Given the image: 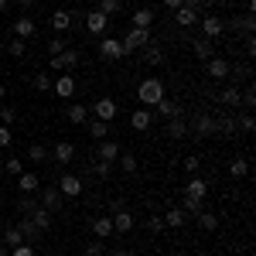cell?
Segmentation results:
<instances>
[{
	"label": "cell",
	"instance_id": "1",
	"mask_svg": "<svg viewBox=\"0 0 256 256\" xmlns=\"http://www.w3.org/2000/svg\"><path fill=\"white\" fill-rule=\"evenodd\" d=\"M164 96H168V92H164V82H160L158 76H147V79H144V82L137 86V99L144 102V110L158 106V102H160Z\"/></svg>",
	"mask_w": 256,
	"mask_h": 256
},
{
	"label": "cell",
	"instance_id": "2",
	"mask_svg": "<svg viewBox=\"0 0 256 256\" xmlns=\"http://www.w3.org/2000/svg\"><path fill=\"white\" fill-rule=\"evenodd\" d=\"M99 58H106V62H120V58H126V48H123V41L120 38H99Z\"/></svg>",
	"mask_w": 256,
	"mask_h": 256
},
{
	"label": "cell",
	"instance_id": "3",
	"mask_svg": "<svg viewBox=\"0 0 256 256\" xmlns=\"http://www.w3.org/2000/svg\"><path fill=\"white\" fill-rule=\"evenodd\" d=\"M198 24H202V38L216 41L226 34V18H216V14H205V18H198Z\"/></svg>",
	"mask_w": 256,
	"mask_h": 256
},
{
	"label": "cell",
	"instance_id": "4",
	"mask_svg": "<svg viewBox=\"0 0 256 256\" xmlns=\"http://www.w3.org/2000/svg\"><path fill=\"white\" fill-rule=\"evenodd\" d=\"M89 113H92L96 120H106V123H113V120H116V99H110V96L96 99V102L89 106Z\"/></svg>",
	"mask_w": 256,
	"mask_h": 256
},
{
	"label": "cell",
	"instance_id": "5",
	"mask_svg": "<svg viewBox=\"0 0 256 256\" xmlns=\"http://www.w3.org/2000/svg\"><path fill=\"white\" fill-rule=\"evenodd\" d=\"M120 41H123L126 55H130V52H137V48H144V44H150V31H144V28H130Z\"/></svg>",
	"mask_w": 256,
	"mask_h": 256
},
{
	"label": "cell",
	"instance_id": "6",
	"mask_svg": "<svg viewBox=\"0 0 256 256\" xmlns=\"http://www.w3.org/2000/svg\"><path fill=\"white\" fill-rule=\"evenodd\" d=\"M76 65H79V52H76L72 44H68L62 55H55V58H52V68H55V72H72Z\"/></svg>",
	"mask_w": 256,
	"mask_h": 256
},
{
	"label": "cell",
	"instance_id": "7",
	"mask_svg": "<svg viewBox=\"0 0 256 256\" xmlns=\"http://www.w3.org/2000/svg\"><path fill=\"white\" fill-rule=\"evenodd\" d=\"M55 188L62 192V198H79V195H82V178H76V174H62Z\"/></svg>",
	"mask_w": 256,
	"mask_h": 256
},
{
	"label": "cell",
	"instance_id": "8",
	"mask_svg": "<svg viewBox=\"0 0 256 256\" xmlns=\"http://www.w3.org/2000/svg\"><path fill=\"white\" fill-rule=\"evenodd\" d=\"M205 72H208V79H229L232 76V62L229 58H208L205 62Z\"/></svg>",
	"mask_w": 256,
	"mask_h": 256
},
{
	"label": "cell",
	"instance_id": "9",
	"mask_svg": "<svg viewBox=\"0 0 256 256\" xmlns=\"http://www.w3.org/2000/svg\"><path fill=\"white\" fill-rule=\"evenodd\" d=\"M106 28H110V18L92 7V10L86 14V31H89V34H106Z\"/></svg>",
	"mask_w": 256,
	"mask_h": 256
},
{
	"label": "cell",
	"instance_id": "10",
	"mask_svg": "<svg viewBox=\"0 0 256 256\" xmlns=\"http://www.w3.org/2000/svg\"><path fill=\"white\" fill-rule=\"evenodd\" d=\"M120 154H123V147H120L116 140H99V147H96V158H99V160H106V164H116Z\"/></svg>",
	"mask_w": 256,
	"mask_h": 256
},
{
	"label": "cell",
	"instance_id": "11",
	"mask_svg": "<svg viewBox=\"0 0 256 256\" xmlns=\"http://www.w3.org/2000/svg\"><path fill=\"white\" fill-rule=\"evenodd\" d=\"M52 158L58 160L62 168H65V164H72V160H76V144H72V140H58V144H55V150H52Z\"/></svg>",
	"mask_w": 256,
	"mask_h": 256
},
{
	"label": "cell",
	"instance_id": "12",
	"mask_svg": "<svg viewBox=\"0 0 256 256\" xmlns=\"http://www.w3.org/2000/svg\"><path fill=\"white\" fill-rule=\"evenodd\" d=\"M38 202H41V208H48V212H58V208H62V192L55 188V184H48V188L41 192Z\"/></svg>",
	"mask_w": 256,
	"mask_h": 256
},
{
	"label": "cell",
	"instance_id": "13",
	"mask_svg": "<svg viewBox=\"0 0 256 256\" xmlns=\"http://www.w3.org/2000/svg\"><path fill=\"white\" fill-rule=\"evenodd\" d=\"M188 130H192V126H188L181 116H174V120H168V123H164V134H168L171 140H184V137H188Z\"/></svg>",
	"mask_w": 256,
	"mask_h": 256
},
{
	"label": "cell",
	"instance_id": "14",
	"mask_svg": "<svg viewBox=\"0 0 256 256\" xmlns=\"http://www.w3.org/2000/svg\"><path fill=\"white\" fill-rule=\"evenodd\" d=\"M72 24H76V14H72V10H55V14H52V28H55L58 34L72 31Z\"/></svg>",
	"mask_w": 256,
	"mask_h": 256
},
{
	"label": "cell",
	"instance_id": "15",
	"mask_svg": "<svg viewBox=\"0 0 256 256\" xmlns=\"http://www.w3.org/2000/svg\"><path fill=\"white\" fill-rule=\"evenodd\" d=\"M34 31H38V24H34L31 18H18L14 20V38L28 41V38H34Z\"/></svg>",
	"mask_w": 256,
	"mask_h": 256
},
{
	"label": "cell",
	"instance_id": "16",
	"mask_svg": "<svg viewBox=\"0 0 256 256\" xmlns=\"http://www.w3.org/2000/svg\"><path fill=\"white\" fill-rule=\"evenodd\" d=\"M192 52H195L198 62L216 58V48H212V41H208V38H195V41H192Z\"/></svg>",
	"mask_w": 256,
	"mask_h": 256
},
{
	"label": "cell",
	"instance_id": "17",
	"mask_svg": "<svg viewBox=\"0 0 256 256\" xmlns=\"http://www.w3.org/2000/svg\"><path fill=\"white\" fill-rule=\"evenodd\" d=\"M18 188L24 192V195H34L41 188V178L34 174V171H24V174H18Z\"/></svg>",
	"mask_w": 256,
	"mask_h": 256
},
{
	"label": "cell",
	"instance_id": "18",
	"mask_svg": "<svg viewBox=\"0 0 256 256\" xmlns=\"http://www.w3.org/2000/svg\"><path fill=\"white\" fill-rule=\"evenodd\" d=\"M113 232H130L134 229V212H126V208H120V212H113Z\"/></svg>",
	"mask_w": 256,
	"mask_h": 256
},
{
	"label": "cell",
	"instance_id": "19",
	"mask_svg": "<svg viewBox=\"0 0 256 256\" xmlns=\"http://www.w3.org/2000/svg\"><path fill=\"white\" fill-rule=\"evenodd\" d=\"M52 89H55L62 99H72L76 96V79H72V76H58V79L52 82Z\"/></svg>",
	"mask_w": 256,
	"mask_h": 256
},
{
	"label": "cell",
	"instance_id": "20",
	"mask_svg": "<svg viewBox=\"0 0 256 256\" xmlns=\"http://www.w3.org/2000/svg\"><path fill=\"white\" fill-rule=\"evenodd\" d=\"M184 195H188V198H202V202H205V195H208V181H205V178H192V181L184 184Z\"/></svg>",
	"mask_w": 256,
	"mask_h": 256
},
{
	"label": "cell",
	"instance_id": "21",
	"mask_svg": "<svg viewBox=\"0 0 256 256\" xmlns=\"http://www.w3.org/2000/svg\"><path fill=\"white\" fill-rule=\"evenodd\" d=\"M158 113L164 120H174V116H181V102H178V99H171V96H164L158 102Z\"/></svg>",
	"mask_w": 256,
	"mask_h": 256
},
{
	"label": "cell",
	"instance_id": "22",
	"mask_svg": "<svg viewBox=\"0 0 256 256\" xmlns=\"http://www.w3.org/2000/svg\"><path fill=\"white\" fill-rule=\"evenodd\" d=\"M92 232H96V239H110L113 236V218L110 216H96L92 218Z\"/></svg>",
	"mask_w": 256,
	"mask_h": 256
},
{
	"label": "cell",
	"instance_id": "23",
	"mask_svg": "<svg viewBox=\"0 0 256 256\" xmlns=\"http://www.w3.org/2000/svg\"><path fill=\"white\" fill-rule=\"evenodd\" d=\"M130 20H134V28L150 31V24H154L158 18H154V10H150V7H140V10H134V18H130Z\"/></svg>",
	"mask_w": 256,
	"mask_h": 256
},
{
	"label": "cell",
	"instance_id": "24",
	"mask_svg": "<svg viewBox=\"0 0 256 256\" xmlns=\"http://www.w3.org/2000/svg\"><path fill=\"white\" fill-rule=\"evenodd\" d=\"M150 123H154V116H150V110H144V106H140L137 113L130 116V126H134V130H140V134H144V130H150Z\"/></svg>",
	"mask_w": 256,
	"mask_h": 256
},
{
	"label": "cell",
	"instance_id": "25",
	"mask_svg": "<svg viewBox=\"0 0 256 256\" xmlns=\"http://www.w3.org/2000/svg\"><path fill=\"white\" fill-rule=\"evenodd\" d=\"M195 134L198 137H216V116H205V113H202V116L195 120Z\"/></svg>",
	"mask_w": 256,
	"mask_h": 256
},
{
	"label": "cell",
	"instance_id": "26",
	"mask_svg": "<svg viewBox=\"0 0 256 256\" xmlns=\"http://www.w3.org/2000/svg\"><path fill=\"white\" fill-rule=\"evenodd\" d=\"M18 229H20V236H24V242H31V239H41V236H44V232H41V229H38V226H34L28 216L18 222Z\"/></svg>",
	"mask_w": 256,
	"mask_h": 256
},
{
	"label": "cell",
	"instance_id": "27",
	"mask_svg": "<svg viewBox=\"0 0 256 256\" xmlns=\"http://www.w3.org/2000/svg\"><path fill=\"white\" fill-rule=\"evenodd\" d=\"M89 137L96 140V144H99V140H106V137H110V123L92 116V123H89Z\"/></svg>",
	"mask_w": 256,
	"mask_h": 256
},
{
	"label": "cell",
	"instance_id": "28",
	"mask_svg": "<svg viewBox=\"0 0 256 256\" xmlns=\"http://www.w3.org/2000/svg\"><path fill=\"white\" fill-rule=\"evenodd\" d=\"M144 62H147V65H164V52H160L154 41H150V44H144Z\"/></svg>",
	"mask_w": 256,
	"mask_h": 256
},
{
	"label": "cell",
	"instance_id": "29",
	"mask_svg": "<svg viewBox=\"0 0 256 256\" xmlns=\"http://www.w3.org/2000/svg\"><path fill=\"white\" fill-rule=\"evenodd\" d=\"M198 18H202V14L188 10V7H178V10H174V20L181 24V28H192V24H198Z\"/></svg>",
	"mask_w": 256,
	"mask_h": 256
},
{
	"label": "cell",
	"instance_id": "30",
	"mask_svg": "<svg viewBox=\"0 0 256 256\" xmlns=\"http://www.w3.org/2000/svg\"><path fill=\"white\" fill-rule=\"evenodd\" d=\"M218 102H222V106H242V92H239L236 86H229V89H226V92H222V96H218Z\"/></svg>",
	"mask_w": 256,
	"mask_h": 256
},
{
	"label": "cell",
	"instance_id": "31",
	"mask_svg": "<svg viewBox=\"0 0 256 256\" xmlns=\"http://www.w3.org/2000/svg\"><path fill=\"white\" fill-rule=\"evenodd\" d=\"M68 120H72L76 126H82V123L89 120V106H82V102H72V106H68Z\"/></svg>",
	"mask_w": 256,
	"mask_h": 256
},
{
	"label": "cell",
	"instance_id": "32",
	"mask_svg": "<svg viewBox=\"0 0 256 256\" xmlns=\"http://www.w3.org/2000/svg\"><path fill=\"white\" fill-rule=\"evenodd\" d=\"M31 222H34V226H38L41 232H48V229H52V212H48V208H38V212H31Z\"/></svg>",
	"mask_w": 256,
	"mask_h": 256
},
{
	"label": "cell",
	"instance_id": "33",
	"mask_svg": "<svg viewBox=\"0 0 256 256\" xmlns=\"http://www.w3.org/2000/svg\"><path fill=\"white\" fill-rule=\"evenodd\" d=\"M160 218H164V226H171V229H181V226H184V212H181V208H168Z\"/></svg>",
	"mask_w": 256,
	"mask_h": 256
},
{
	"label": "cell",
	"instance_id": "34",
	"mask_svg": "<svg viewBox=\"0 0 256 256\" xmlns=\"http://www.w3.org/2000/svg\"><path fill=\"white\" fill-rule=\"evenodd\" d=\"M38 208H41V202L34 195H24L18 202V212H24V216H31V212H38Z\"/></svg>",
	"mask_w": 256,
	"mask_h": 256
},
{
	"label": "cell",
	"instance_id": "35",
	"mask_svg": "<svg viewBox=\"0 0 256 256\" xmlns=\"http://www.w3.org/2000/svg\"><path fill=\"white\" fill-rule=\"evenodd\" d=\"M195 218H198V226H202L205 232H216V229H218V218L212 216V212H198Z\"/></svg>",
	"mask_w": 256,
	"mask_h": 256
},
{
	"label": "cell",
	"instance_id": "36",
	"mask_svg": "<svg viewBox=\"0 0 256 256\" xmlns=\"http://www.w3.org/2000/svg\"><path fill=\"white\" fill-rule=\"evenodd\" d=\"M0 242H4V246L10 250V246L24 242V236H20V229H18V226H10V229H4V239H0Z\"/></svg>",
	"mask_w": 256,
	"mask_h": 256
},
{
	"label": "cell",
	"instance_id": "37",
	"mask_svg": "<svg viewBox=\"0 0 256 256\" xmlns=\"http://www.w3.org/2000/svg\"><path fill=\"white\" fill-rule=\"evenodd\" d=\"M48 158H52V154H48L41 144H31V147H28V160H34V164H44Z\"/></svg>",
	"mask_w": 256,
	"mask_h": 256
},
{
	"label": "cell",
	"instance_id": "38",
	"mask_svg": "<svg viewBox=\"0 0 256 256\" xmlns=\"http://www.w3.org/2000/svg\"><path fill=\"white\" fill-rule=\"evenodd\" d=\"M96 10H102L106 18H113V14H120V10H123V0H99Z\"/></svg>",
	"mask_w": 256,
	"mask_h": 256
},
{
	"label": "cell",
	"instance_id": "39",
	"mask_svg": "<svg viewBox=\"0 0 256 256\" xmlns=\"http://www.w3.org/2000/svg\"><path fill=\"white\" fill-rule=\"evenodd\" d=\"M229 174H232V178H246V174H250V160H246V158H236L232 164H229Z\"/></svg>",
	"mask_w": 256,
	"mask_h": 256
},
{
	"label": "cell",
	"instance_id": "40",
	"mask_svg": "<svg viewBox=\"0 0 256 256\" xmlns=\"http://www.w3.org/2000/svg\"><path fill=\"white\" fill-rule=\"evenodd\" d=\"M216 134H226V137H232V134H236V120H232V116L216 120Z\"/></svg>",
	"mask_w": 256,
	"mask_h": 256
},
{
	"label": "cell",
	"instance_id": "41",
	"mask_svg": "<svg viewBox=\"0 0 256 256\" xmlns=\"http://www.w3.org/2000/svg\"><path fill=\"white\" fill-rule=\"evenodd\" d=\"M116 164L120 168H123V174H134V171H137L140 164H137V158H134V154H120L116 158Z\"/></svg>",
	"mask_w": 256,
	"mask_h": 256
},
{
	"label": "cell",
	"instance_id": "42",
	"mask_svg": "<svg viewBox=\"0 0 256 256\" xmlns=\"http://www.w3.org/2000/svg\"><path fill=\"white\" fill-rule=\"evenodd\" d=\"M181 208H184V216H198V212H202V198H188V195H184Z\"/></svg>",
	"mask_w": 256,
	"mask_h": 256
},
{
	"label": "cell",
	"instance_id": "43",
	"mask_svg": "<svg viewBox=\"0 0 256 256\" xmlns=\"http://www.w3.org/2000/svg\"><path fill=\"white\" fill-rule=\"evenodd\" d=\"M0 123H4V126L18 123V110H14V106H0Z\"/></svg>",
	"mask_w": 256,
	"mask_h": 256
},
{
	"label": "cell",
	"instance_id": "44",
	"mask_svg": "<svg viewBox=\"0 0 256 256\" xmlns=\"http://www.w3.org/2000/svg\"><path fill=\"white\" fill-rule=\"evenodd\" d=\"M4 168H7V174H14V178L24 174V160H20V158H7V164H4Z\"/></svg>",
	"mask_w": 256,
	"mask_h": 256
},
{
	"label": "cell",
	"instance_id": "45",
	"mask_svg": "<svg viewBox=\"0 0 256 256\" xmlns=\"http://www.w3.org/2000/svg\"><path fill=\"white\" fill-rule=\"evenodd\" d=\"M102 253H106V239H92L86 246V256H102Z\"/></svg>",
	"mask_w": 256,
	"mask_h": 256
},
{
	"label": "cell",
	"instance_id": "46",
	"mask_svg": "<svg viewBox=\"0 0 256 256\" xmlns=\"http://www.w3.org/2000/svg\"><path fill=\"white\" fill-rule=\"evenodd\" d=\"M7 52H10V55H14V58H20V55H24V52H28V41L14 38V41H10V44H7Z\"/></svg>",
	"mask_w": 256,
	"mask_h": 256
},
{
	"label": "cell",
	"instance_id": "47",
	"mask_svg": "<svg viewBox=\"0 0 256 256\" xmlns=\"http://www.w3.org/2000/svg\"><path fill=\"white\" fill-rule=\"evenodd\" d=\"M65 48H68V41H65V38H52V41H48V52H52V58H55V55H62Z\"/></svg>",
	"mask_w": 256,
	"mask_h": 256
},
{
	"label": "cell",
	"instance_id": "48",
	"mask_svg": "<svg viewBox=\"0 0 256 256\" xmlns=\"http://www.w3.org/2000/svg\"><path fill=\"white\" fill-rule=\"evenodd\" d=\"M10 256H34V250H31V242H18V246H10Z\"/></svg>",
	"mask_w": 256,
	"mask_h": 256
},
{
	"label": "cell",
	"instance_id": "49",
	"mask_svg": "<svg viewBox=\"0 0 256 256\" xmlns=\"http://www.w3.org/2000/svg\"><path fill=\"white\" fill-rule=\"evenodd\" d=\"M10 140H14V130L0 123V150H4V147H10Z\"/></svg>",
	"mask_w": 256,
	"mask_h": 256
},
{
	"label": "cell",
	"instance_id": "50",
	"mask_svg": "<svg viewBox=\"0 0 256 256\" xmlns=\"http://www.w3.org/2000/svg\"><path fill=\"white\" fill-rule=\"evenodd\" d=\"M92 171H96L99 178H110V174H113V164H106V160H96V164H92Z\"/></svg>",
	"mask_w": 256,
	"mask_h": 256
},
{
	"label": "cell",
	"instance_id": "51",
	"mask_svg": "<svg viewBox=\"0 0 256 256\" xmlns=\"http://www.w3.org/2000/svg\"><path fill=\"white\" fill-rule=\"evenodd\" d=\"M236 126L242 130V134H253V126H256V123H253V116H250V113H242V120H239Z\"/></svg>",
	"mask_w": 256,
	"mask_h": 256
},
{
	"label": "cell",
	"instance_id": "52",
	"mask_svg": "<svg viewBox=\"0 0 256 256\" xmlns=\"http://www.w3.org/2000/svg\"><path fill=\"white\" fill-rule=\"evenodd\" d=\"M34 89H38V92H48V89H52V79H48V76H34Z\"/></svg>",
	"mask_w": 256,
	"mask_h": 256
},
{
	"label": "cell",
	"instance_id": "53",
	"mask_svg": "<svg viewBox=\"0 0 256 256\" xmlns=\"http://www.w3.org/2000/svg\"><path fill=\"white\" fill-rule=\"evenodd\" d=\"M147 229H150V232H160V229H164V218H160V216H150V218H147Z\"/></svg>",
	"mask_w": 256,
	"mask_h": 256
},
{
	"label": "cell",
	"instance_id": "54",
	"mask_svg": "<svg viewBox=\"0 0 256 256\" xmlns=\"http://www.w3.org/2000/svg\"><path fill=\"white\" fill-rule=\"evenodd\" d=\"M198 168H202V160H198V158H184V171H188V174H195Z\"/></svg>",
	"mask_w": 256,
	"mask_h": 256
},
{
	"label": "cell",
	"instance_id": "55",
	"mask_svg": "<svg viewBox=\"0 0 256 256\" xmlns=\"http://www.w3.org/2000/svg\"><path fill=\"white\" fill-rule=\"evenodd\" d=\"M164 7H171V10H178V7H181V0H164Z\"/></svg>",
	"mask_w": 256,
	"mask_h": 256
},
{
	"label": "cell",
	"instance_id": "56",
	"mask_svg": "<svg viewBox=\"0 0 256 256\" xmlns=\"http://www.w3.org/2000/svg\"><path fill=\"white\" fill-rule=\"evenodd\" d=\"M110 256H130V253H126V250H113Z\"/></svg>",
	"mask_w": 256,
	"mask_h": 256
},
{
	"label": "cell",
	"instance_id": "57",
	"mask_svg": "<svg viewBox=\"0 0 256 256\" xmlns=\"http://www.w3.org/2000/svg\"><path fill=\"white\" fill-rule=\"evenodd\" d=\"M0 256H10V250H7V246H4V242H0Z\"/></svg>",
	"mask_w": 256,
	"mask_h": 256
},
{
	"label": "cell",
	"instance_id": "58",
	"mask_svg": "<svg viewBox=\"0 0 256 256\" xmlns=\"http://www.w3.org/2000/svg\"><path fill=\"white\" fill-rule=\"evenodd\" d=\"M7 7H10V0H0V10H7Z\"/></svg>",
	"mask_w": 256,
	"mask_h": 256
},
{
	"label": "cell",
	"instance_id": "59",
	"mask_svg": "<svg viewBox=\"0 0 256 256\" xmlns=\"http://www.w3.org/2000/svg\"><path fill=\"white\" fill-rule=\"evenodd\" d=\"M218 4H229V7H232V4H236V0H218Z\"/></svg>",
	"mask_w": 256,
	"mask_h": 256
},
{
	"label": "cell",
	"instance_id": "60",
	"mask_svg": "<svg viewBox=\"0 0 256 256\" xmlns=\"http://www.w3.org/2000/svg\"><path fill=\"white\" fill-rule=\"evenodd\" d=\"M4 96H7V89H4V86H0V99H4Z\"/></svg>",
	"mask_w": 256,
	"mask_h": 256
},
{
	"label": "cell",
	"instance_id": "61",
	"mask_svg": "<svg viewBox=\"0 0 256 256\" xmlns=\"http://www.w3.org/2000/svg\"><path fill=\"white\" fill-rule=\"evenodd\" d=\"M0 79H4V65H0Z\"/></svg>",
	"mask_w": 256,
	"mask_h": 256
},
{
	"label": "cell",
	"instance_id": "62",
	"mask_svg": "<svg viewBox=\"0 0 256 256\" xmlns=\"http://www.w3.org/2000/svg\"><path fill=\"white\" fill-rule=\"evenodd\" d=\"M52 256H62V253H52Z\"/></svg>",
	"mask_w": 256,
	"mask_h": 256
}]
</instances>
